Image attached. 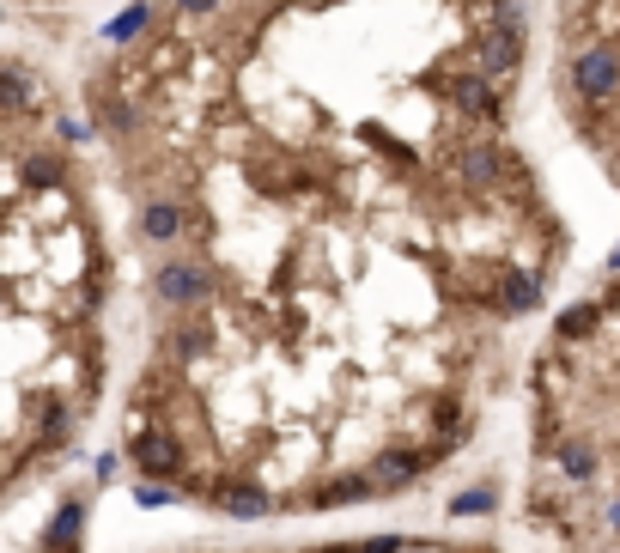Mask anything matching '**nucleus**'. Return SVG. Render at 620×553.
I'll list each match as a JSON object with an SVG mask.
<instances>
[{"instance_id":"nucleus-4","label":"nucleus","mask_w":620,"mask_h":553,"mask_svg":"<svg viewBox=\"0 0 620 553\" xmlns=\"http://www.w3.org/2000/svg\"><path fill=\"white\" fill-rule=\"evenodd\" d=\"M541 86L566 140L620 195V0H548Z\"/></svg>"},{"instance_id":"nucleus-2","label":"nucleus","mask_w":620,"mask_h":553,"mask_svg":"<svg viewBox=\"0 0 620 553\" xmlns=\"http://www.w3.org/2000/svg\"><path fill=\"white\" fill-rule=\"evenodd\" d=\"M0 262H7V487L55 468L104 389L116 256L104 171L73 86L31 49L7 55L0 104Z\"/></svg>"},{"instance_id":"nucleus-5","label":"nucleus","mask_w":620,"mask_h":553,"mask_svg":"<svg viewBox=\"0 0 620 553\" xmlns=\"http://www.w3.org/2000/svg\"><path fill=\"white\" fill-rule=\"evenodd\" d=\"M7 7H13V19H31V13H73V7H92V0H7Z\"/></svg>"},{"instance_id":"nucleus-1","label":"nucleus","mask_w":620,"mask_h":553,"mask_svg":"<svg viewBox=\"0 0 620 553\" xmlns=\"http://www.w3.org/2000/svg\"><path fill=\"white\" fill-rule=\"evenodd\" d=\"M529 0H122L73 73L152 316L140 505L347 511L444 468L572 231Z\"/></svg>"},{"instance_id":"nucleus-3","label":"nucleus","mask_w":620,"mask_h":553,"mask_svg":"<svg viewBox=\"0 0 620 553\" xmlns=\"http://www.w3.org/2000/svg\"><path fill=\"white\" fill-rule=\"evenodd\" d=\"M529 523L566 553H620V274L535 353Z\"/></svg>"}]
</instances>
